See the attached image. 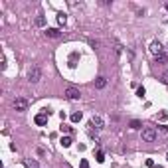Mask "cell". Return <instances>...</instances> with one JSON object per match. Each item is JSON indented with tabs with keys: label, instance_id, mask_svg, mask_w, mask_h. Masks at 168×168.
<instances>
[{
	"label": "cell",
	"instance_id": "7a4b0ae2",
	"mask_svg": "<svg viewBox=\"0 0 168 168\" xmlns=\"http://www.w3.org/2000/svg\"><path fill=\"white\" fill-rule=\"evenodd\" d=\"M28 99L26 97H16L14 99V103H12V107H14V111H18V113H24V111H28Z\"/></svg>",
	"mask_w": 168,
	"mask_h": 168
},
{
	"label": "cell",
	"instance_id": "d6986e66",
	"mask_svg": "<svg viewBox=\"0 0 168 168\" xmlns=\"http://www.w3.org/2000/svg\"><path fill=\"white\" fill-rule=\"evenodd\" d=\"M144 93H146V91H144V87H138V89H137V95H138V97H144Z\"/></svg>",
	"mask_w": 168,
	"mask_h": 168
},
{
	"label": "cell",
	"instance_id": "d4e9b609",
	"mask_svg": "<svg viewBox=\"0 0 168 168\" xmlns=\"http://www.w3.org/2000/svg\"><path fill=\"white\" fill-rule=\"evenodd\" d=\"M166 158H168V156H166Z\"/></svg>",
	"mask_w": 168,
	"mask_h": 168
},
{
	"label": "cell",
	"instance_id": "603a6c76",
	"mask_svg": "<svg viewBox=\"0 0 168 168\" xmlns=\"http://www.w3.org/2000/svg\"><path fill=\"white\" fill-rule=\"evenodd\" d=\"M154 168H162V166H158V164H156V166H154Z\"/></svg>",
	"mask_w": 168,
	"mask_h": 168
},
{
	"label": "cell",
	"instance_id": "3957f363",
	"mask_svg": "<svg viewBox=\"0 0 168 168\" xmlns=\"http://www.w3.org/2000/svg\"><path fill=\"white\" fill-rule=\"evenodd\" d=\"M142 141H144V142H154V141H156V131L150 129V127L142 129Z\"/></svg>",
	"mask_w": 168,
	"mask_h": 168
},
{
	"label": "cell",
	"instance_id": "e0dca14e",
	"mask_svg": "<svg viewBox=\"0 0 168 168\" xmlns=\"http://www.w3.org/2000/svg\"><path fill=\"white\" fill-rule=\"evenodd\" d=\"M121 52H123V46L117 42V44H115V53H117V56H121Z\"/></svg>",
	"mask_w": 168,
	"mask_h": 168
},
{
	"label": "cell",
	"instance_id": "30bf717a",
	"mask_svg": "<svg viewBox=\"0 0 168 168\" xmlns=\"http://www.w3.org/2000/svg\"><path fill=\"white\" fill-rule=\"evenodd\" d=\"M61 146H64V148H67V146H71V142H73V141H71V137H61Z\"/></svg>",
	"mask_w": 168,
	"mask_h": 168
},
{
	"label": "cell",
	"instance_id": "2e32d148",
	"mask_svg": "<svg viewBox=\"0 0 168 168\" xmlns=\"http://www.w3.org/2000/svg\"><path fill=\"white\" fill-rule=\"evenodd\" d=\"M95 156H97V162H105V152H103V150H97Z\"/></svg>",
	"mask_w": 168,
	"mask_h": 168
},
{
	"label": "cell",
	"instance_id": "ba28073f",
	"mask_svg": "<svg viewBox=\"0 0 168 168\" xmlns=\"http://www.w3.org/2000/svg\"><path fill=\"white\" fill-rule=\"evenodd\" d=\"M150 52H152L154 56L162 53V46H160V42H152V44H150Z\"/></svg>",
	"mask_w": 168,
	"mask_h": 168
},
{
	"label": "cell",
	"instance_id": "52a82bcc",
	"mask_svg": "<svg viewBox=\"0 0 168 168\" xmlns=\"http://www.w3.org/2000/svg\"><path fill=\"white\" fill-rule=\"evenodd\" d=\"M46 36H48V38H53V40H56V38H60V36H61V32L57 30V28H48V30H46Z\"/></svg>",
	"mask_w": 168,
	"mask_h": 168
},
{
	"label": "cell",
	"instance_id": "5b68a950",
	"mask_svg": "<svg viewBox=\"0 0 168 168\" xmlns=\"http://www.w3.org/2000/svg\"><path fill=\"white\" fill-rule=\"evenodd\" d=\"M89 127L95 129V131H101V129H103V119H101L99 115H93L91 121H89Z\"/></svg>",
	"mask_w": 168,
	"mask_h": 168
},
{
	"label": "cell",
	"instance_id": "ffe728a7",
	"mask_svg": "<svg viewBox=\"0 0 168 168\" xmlns=\"http://www.w3.org/2000/svg\"><path fill=\"white\" fill-rule=\"evenodd\" d=\"M79 168H89V162H87V160H85V158H83V160H81V162H79Z\"/></svg>",
	"mask_w": 168,
	"mask_h": 168
},
{
	"label": "cell",
	"instance_id": "8fae6325",
	"mask_svg": "<svg viewBox=\"0 0 168 168\" xmlns=\"http://www.w3.org/2000/svg\"><path fill=\"white\" fill-rule=\"evenodd\" d=\"M65 22H67V16L64 12H60V14H57V24H60V26H65Z\"/></svg>",
	"mask_w": 168,
	"mask_h": 168
},
{
	"label": "cell",
	"instance_id": "5bb4252c",
	"mask_svg": "<svg viewBox=\"0 0 168 168\" xmlns=\"http://www.w3.org/2000/svg\"><path fill=\"white\" fill-rule=\"evenodd\" d=\"M24 164H26V168H40L36 160H24Z\"/></svg>",
	"mask_w": 168,
	"mask_h": 168
},
{
	"label": "cell",
	"instance_id": "7c38bea8",
	"mask_svg": "<svg viewBox=\"0 0 168 168\" xmlns=\"http://www.w3.org/2000/svg\"><path fill=\"white\" fill-rule=\"evenodd\" d=\"M129 127L137 131V129H142V123H141V121H137V119H134V121H131V123H129Z\"/></svg>",
	"mask_w": 168,
	"mask_h": 168
},
{
	"label": "cell",
	"instance_id": "44dd1931",
	"mask_svg": "<svg viewBox=\"0 0 168 168\" xmlns=\"http://www.w3.org/2000/svg\"><path fill=\"white\" fill-rule=\"evenodd\" d=\"M61 133H71V127H67V125H61Z\"/></svg>",
	"mask_w": 168,
	"mask_h": 168
},
{
	"label": "cell",
	"instance_id": "8992f818",
	"mask_svg": "<svg viewBox=\"0 0 168 168\" xmlns=\"http://www.w3.org/2000/svg\"><path fill=\"white\" fill-rule=\"evenodd\" d=\"M34 123H36L38 127H44V125H48V113H40V115H36Z\"/></svg>",
	"mask_w": 168,
	"mask_h": 168
},
{
	"label": "cell",
	"instance_id": "9c48e42d",
	"mask_svg": "<svg viewBox=\"0 0 168 168\" xmlns=\"http://www.w3.org/2000/svg\"><path fill=\"white\" fill-rule=\"evenodd\" d=\"M95 87H97V89H105V87H107V77H103V75H101V77H97V81H95Z\"/></svg>",
	"mask_w": 168,
	"mask_h": 168
},
{
	"label": "cell",
	"instance_id": "277c9868",
	"mask_svg": "<svg viewBox=\"0 0 168 168\" xmlns=\"http://www.w3.org/2000/svg\"><path fill=\"white\" fill-rule=\"evenodd\" d=\"M79 97H81L79 89H75V87H67V89H65V99H69V101H79Z\"/></svg>",
	"mask_w": 168,
	"mask_h": 168
},
{
	"label": "cell",
	"instance_id": "4fadbf2b",
	"mask_svg": "<svg viewBox=\"0 0 168 168\" xmlns=\"http://www.w3.org/2000/svg\"><path fill=\"white\" fill-rule=\"evenodd\" d=\"M81 111H77V113H73V115H71V121H73V123H79V121H81Z\"/></svg>",
	"mask_w": 168,
	"mask_h": 168
},
{
	"label": "cell",
	"instance_id": "6da1fadb",
	"mask_svg": "<svg viewBox=\"0 0 168 168\" xmlns=\"http://www.w3.org/2000/svg\"><path fill=\"white\" fill-rule=\"evenodd\" d=\"M42 79V69L38 65H32L30 69H28V81L30 83H38Z\"/></svg>",
	"mask_w": 168,
	"mask_h": 168
},
{
	"label": "cell",
	"instance_id": "7402d4cb",
	"mask_svg": "<svg viewBox=\"0 0 168 168\" xmlns=\"http://www.w3.org/2000/svg\"><path fill=\"white\" fill-rule=\"evenodd\" d=\"M162 81H164L166 85H168V71H164V73H162Z\"/></svg>",
	"mask_w": 168,
	"mask_h": 168
},
{
	"label": "cell",
	"instance_id": "cb8c5ba5",
	"mask_svg": "<svg viewBox=\"0 0 168 168\" xmlns=\"http://www.w3.org/2000/svg\"><path fill=\"white\" fill-rule=\"evenodd\" d=\"M166 8H168V2H166Z\"/></svg>",
	"mask_w": 168,
	"mask_h": 168
},
{
	"label": "cell",
	"instance_id": "9a60e30c",
	"mask_svg": "<svg viewBox=\"0 0 168 168\" xmlns=\"http://www.w3.org/2000/svg\"><path fill=\"white\" fill-rule=\"evenodd\" d=\"M36 26H46V18H44V16H38V18H36Z\"/></svg>",
	"mask_w": 168,
	"mask_h": 168
},
{
	"label": "cell",
	"instance_id": "ac0fdd59",
	"mask_svg": "<svg viewBox=\"0 0 168 168\" xmlns=\"http://www.w3.org/2000/svg\"><path fill=\"white\" fill-rule=\"evenodd\" d=\"M156 61L164 64V61H166V53H158V56H156Z\"/></svg>",
	"mask_w": 168,
	"mask_h": 168
}]
</instances>
